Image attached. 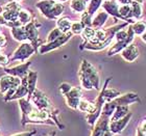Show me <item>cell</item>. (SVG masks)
<instances>
[{"instance_id": "9c48e42d", "label": "cell", "mask_w": 146, "mask_h": 136, "mask_svg": "<svg viewBox=\"0 0 146 136\" xmlns=\"http://www.w3.org/2000/svg\"><path fill=\"white\" fill-rule=\"evenodd\" d=\"M67 102V105L72 109H78L79 102L82 100V91L80 87H72L67 95L64 96Z\"/></svg>"}, {"instance_id": "7a4b0ae2", "label": "cell", "mask_w": 146, "mask_h": 136, "mask_svg": "<svg viewBox=\"0 0 146 136\" xmlns=\"http://www.w3.org/2000/svg\"><path fill=\"white\" fill-rule=\"evenodd\" d=\"M36 6L48 20H58L61 18L65 11L64 4L54 0H41L36 3Z\"/></svg>"}, {"instance_id": "bcb514c9", "label": "cell", "mask_w": 146, "mask_h": 136, "mask_svg": "<svg viewBox=\"0 0 146 136\" xmlns=\"http://www.w3.org/2000/svg\"><path fill=\"white\" fill-rule=\"evenodd\" d=\"M104 1H108V0H104Z\"/></svg>"}, {"instance_id": "f546056e", "label": "cell", "mask_w": 146, "mask_h": 136, "mask_svg": "<svg viewBox=\"0 0 146 136\" xmlns=\"http://www.w3.org/2000/svg\"><path fill=\"white\" fill-rule=\"evenodd\" d=\"M3 9H9V11H14V12H20L22 9L21 5L19 4V2L17 1H13V2H9L6 3Z\"/></svg>"}, {"instance_id": "f6af8a7d", "label": "cell", "mask_w": 146, "mask_h": 136, "mask_svg": "<svg viewBox=\"0 0 146 136\" xmlns=\"http://www.w3.org/2000/svg\"><path fill=\"white\" fill-rule=\"evenodd\" d=\"M0 53H1V48H0Z\"/></svg>"}, {"instance_id": "6da1fadb", "label": "cell", "mask_w": 146, "mask_h": 136, "mask_svg": "<svg viewBox=\"0 0 146 136\" xmlns=\"http://www.w3.org/2000/svg\"><path fill=\"white\" fill-rule=\"evenodd\" d=\"M135 36H136V34L133 30L131 24H129L126 27V30L122 29V30L118 31L115 35L116 43L109 49L108 56H113L117 53H120L125 47H127L128 45H131V43L134 42Z\"/></svg>"}, {"instance_id": "5bb4252c", "label": "cell", "mask_w": 146, "mask_h": 136, "mask_svg": "<svg viewBox=\"0 0 146 136\" xmlns=\"http://www.w3.org/2000/svg\"><path fill=\"white\" fill-rule=\"evenodd\" d=\"M120 53H121V57L127 62H134L140 55V51H139L138 47L133 43L127 47H125Z\"/></svg>"}, {"instance_id": "d6a6232c", "label": "cell", "mask_w": 146, "mask_h": 136, "mask_svg": "<svg viewBox=\"0 0 146 136\" xmlns=\"http://www.w3.org/2000/svg\"><path fill=\"white\" fill-rule=\"evenodd\" d=\"M36 133V130H31V131H27V132H22V133H17L14 134L12 136H34Z\"/></svg>"}, {"instance_id": "ee69618b", "label": "cell", "mask_w": 146, "mask_h": 136, "mask_svg": "<svg viewBox=\"0 0 146 136\" xmlns=\"http://www.w3.org/2000/svg\"><path fill=\"white\" fill-rule=\"evenodd\" d=\"M15 1H17V2H19V1H20V0H15Z\"/></svg>"}, {"instance_id": "d6986e66", "label": "cell", "mask_w": 146, "mask_h": 136, "mask_svg": "<svg viewBox=\"0 0 146 136\" xmlns=\"http://www.w3.org/2000/svg\"><path fill=\"white\" fill-rule=\"evenodd\" d=\"M11 34H12L13 37L18 41V42L25 43L28 42L27 39V34H26V31H25L24 26H21V27H16V28H11Z\"/></svg>"}, {"instance_id": "52a82bcc", "label": "cell", "mask_w": 146, "mask_h": 136, "mask_svg": "<svg viewBox=\"0 0 146 136\" xmlns=\"http://www.w3.org/2000/svg\"><path fill=\"white\" fill-rule=\"evenodd\" d=\"M22 83V79L12 75H5L0 78V93L5 95L9 89L17 88Z\"/></svg>"}, {"instance_id": "ab89813d", "label": "cell", "mask_w": 146, "mask_h": 136, "mask_svg": "<svg viewBox=\"0 0 146 136\" xmlns=\"http://www.w3.org/2000/svg\"><path fill=\"white\" fill-rule=\"evenodd\" d=\"M55 131H52V132H50V133L48 134V135H46V136H55Z\"/></svg>"}, {"instance_id": "e575fe53", "label": "cell", "mask_w": 146, "mask_h": 136, "mask_svg": "<svg viewBox=\"0 0 146 136\" xmlns=\"http://www.w3.org/2000/svg\"><path fill=\"white\" fill-rule=\"evenodd\" d=\"M120 5H131L133 0H117Z\"/></svg>"}, {"instance_id": "1f68e13d", "label": "cell", "mask_w": 146, "mask_h": 136, "mask_svg": "<svg viewBox=\"0 0 146 136\" xmlns=\"http://www.w3.org/2000/svg\"><path fill=\"white\" fill-rule=\"evenodd\" d=\"M9 62V58L6 54H3V53H0V66L2 67H5L6 64Z\"/></svg>"}, {"instance_id": "74e56055", "label": "cell", "mask_w": 146, "mask_h": 136, "mask_svg": "<svg viewBox=\"0 0 146 136\" xmlns=\"http://www.w3.org/2000/svg\"><path fill=\"white\" fill-rule=\"evenodd\" d=\"M0 24L6 25V21L4 20V18L2 17V15H0Z\"/></svg>"}, {"instance_id": "e0dca14e", "label": "cell", "mask_w": 146, "mask_h": 136, "mask_svg": "<svg viewBox=\"0 0 146 136\" xmlns=\"http://www.w3.org/2000/svg\"><path fill=\"white\" fill-rule=\"evenodd\" d=\"M19 106H20V109H21L22 112V125H23L26 118L28 116V114L35 108V106L34 104H31V101L28 100V99H25V98L19 100Z\"/></svg>"}, {"instance_id": "83f0119b", "label": "cell", "mask_w": 146, "mask_h": 136, "mask_svg": "<svg viewBox=\"0 0 146 136\" xmlns=\"http://www.w3.org/2000/svg\"><path fill=\"white\" fill-rule=\"evenodd\" d=\"M85 25L82 24V21H75L72 22V25H71V32L73 34H82L84 29H85Z\"/></svg>"}, {"instance_id": "3957f363", "label": "cell", "mask_w": 146, "mask_h": 136, "mask_svg": "<svg viewBox=\"0 0 146 136\" xmlns=\"http://www.w3.org/2000/svg\"><path fill=\"white\" fill-rule=\"evenodd\" d=\"M31 101H33V104H34L35 107H36L40 110H47L51 113L52 116V121L53 122H58V110H55L52 106L51 102L49 100V98L46 96L42 91L40 89H36L34 91V94L31 96Z\"/></svg>"}, {"instance_id": "d590c367", "label": "cell", "mask_w": 146, "mask_h": 136, "mask_svg": "<svg viewBox=\"0 0 146 136\" xmlns=\"http://www.w3.org/2000/svg\"><path fill=\"white\" fill-rule=\"evenodd\" d=\"M6 44V37L4 34H0V48Z\"/></svg>"}, {"instance_id": "2e32d148", "label": "cell", "mask_w": 146, "mask_h": 136, "mask_svg": "<svg viewBox=\"0 0 146 136\" xmlns=\"http://www.w3.org/2000/svg\"><path fill=\"white\" fill-rule=\"evenodd\" d=\"M110 16L108 15V12H106L104 9H100L97 12V15L94 16V18L92 20V27L94 29H101L106 23H107L108 19Z\"/></svg>"}, {"instance_id": "8992f818", "label": "cell", "mask_w": 146, "mask_h": 136, "mask_svg": "<svg viewBox=\"0 0 146 136\" xmlns=\"http://www.w3.org/2000/svg\"><path fill=\"white\" fill-rule=\"evenodd\" d=\"M35 51H36V49H35L34 46L31 45V43H29V42L22 43L21 45L16 49V51L14 52V54H13L12 57L9 58V60L11 61H16V60L25 61L27 58H29L31 55L34 54Z\"/></svg>"}, {"instance_id": "cb8c5ba5", "label": "cell", "mask_w": 146, "mask_h": 136, "mask_svg": "<svg viewBox=\"0 0 146 136\" xmlns=\"http://www.w3.org/2000/svg\"><path fill=\"white\" fill-rule=\"evenodd\" d=\"M78 110L82 112H87L88 114L93 113L95 110V103H92L87 100H80L78 105Z\"/></svg>"}, {"instance_id": "484cf974", "label": "cell", "mask_w": 146, "mask_h": 136, "mask_svg": "<svg viewBox=\"0 0 146 136\" xmlns=\"http://www.w3.org/2000/svg\"><path fill=\"white\" fill-rule=\"evenodd\" d=\"M95 35H96V29H94L93 27H85L82 34V39L85 42L93 41L95 39Z\"/></svg>"}, {"instance_id": "ffe728a7", "label": "cell", "mask_w": 146, "mask_h": 136, "mask_svg": "<svg viewBox=\"0 0 146 136\" xmlns=\"http://www.w3.org/2000/svg\"><path fill=\"white\" fill-rule=\"evenodd\" d=\"M88 2H86L85 0H71L70 2V9L75 14H84L87 11V4Z\"/></svg>"}, {"instance_id": "d4e9b609", "label": "cell", "mask_w": 146, "mask_h": 136, "mask_svg": "<svg viewBox=\"0 0 146 136\" xmlns=\"http://www.w3.org/2000/svg\"><path fill=\"white\" fill-rule=\"evenodd\" d=\"M133 26V30H134L135 34L139 36H142L144 32L146 31V23L144 21H136L134 24H131Z\"/></svg>"}, {"instance_id": "ac0fdd59", "label": "cell", "mask_w": 146, "mask_h": 136, "mask_svg": "<svg viewBox=\"0 0 146 136\" xmlns=\"http://www.w3.org/2000/svg\"><path fill=\"white\" fill-rule=\"evenodd\" d=\"M38 81V73L35 71H29L27 74V88H28V100L31 98L34 91H36V85Z\"/></svg>"}, {"instance_id": "ba28073f", "label": "cell", "mask_w": 146, "mask_h": 136, "mask_svg": "<svg viewBox=\"0 0 146 136\" xmlns=\"http://www.w3.org/2000/svg\"><path fill=\"white\" fill-rule=\"evenodd\" d=\"M40 25L36 23V21H31L28 24H26L24 26L26 34H27L28 42L31 43V45L34 46L36 51H38V47H40L39 45V31H38V27Z\"/></svg>"}, {"instance_id": "8d00e7d4", "label": "cell", "mask_w": 146, "mask_h": 136, "mask_svg": "<svg viewBox=\"0 0 146 136\" xmlns=\"http://www.w3.org/2000/svg\"><path fill=\"white\" fill-rule=\"evenodd\" d=\"M104 136H115V135H114V134H113L112 132L110 131V129H108V130L106 131V133H104Z\"/></svg>"}, {"instance_id": "4dcf8cb0", "label": "cell", "mask_w": 146, "mask_h": 136, "mask_svg": "<svg viewBox=\"0 0 146 136\" xmlns=\"http://www.w3.org/2000/svg\"><path fill=\"white\" fill-rule=\"evenodd\" d=\"M71 89H72V86H71L69 83H67V82H63V83L60 84V86H58V91H60V93H61L63 96L67 95Z\"/></svg>"}, {"instance_id": "7402d4cb", "label": "cell", "mask_w": 146, "mask_h": 136, "mask_svg": "<svg viewBox=\"0 0 146 136\" xmlns=\"http://www.w3.org/2000/svg\"><path fill=\"white\" fill-rule=\"evenodd\" d=\"M129 112L131 111H129L128 106H117L110 122H115L118 121V120H121L122 118H124L125 115H127Z\"/></svg>"}, {"instance_id": "f35d334b", "label": "cell", "mask_w": 146, "mask_h": 136, "mask_svg": "<svg viewBox=\"0 0 146 136\" xmlns=\"http://www.w3.org/2000/svg\"><path fill=\"white\" fill-rule=\"evenodd\" d=\"M141 37H142V39H143V42H145V43H146V31L144 32V34H143L142 36H141Z\"/></svg>"}, {"instance_id": "60d3db41", "label": "cell", "mask_w": 146, "mask_h": 136, "mask_svg": "<svg viewBox=\"0 0 146 136\" xmlns=\"http://www.w3.org/2000/svg\"><path fill=\"white\" fill-rule=\"evenodd\" d=\"M133 2H139V3H143L144 0H133Z\"/></svg>"}, {"instance_id": "30bf717a", "label": "cell", "mask_w": 146, "mask_h": 136, "mask_svg": "<svg viewBox=\"0 0 146 136\" xmlns=\"http://www.w3.org/2000/svg\"><path fill=\"white\" fill-rule=\"evenodd\" d=\"M133 118V113L129 112L127 115H125L124 118H122L121 120H118V121L115 122H110L109 124V129L110 131L112 132L114 135H117V134H120L121 132H123L126 126L128 125L129 121Z\"/></svg>"}, {"instance_id": "4316f807", "label": "cell", "mask_w": 146, "mask_h": 136, "mask_svg": "<svg viewBox=\"0 0 146 136\" xmlns=\"http://www.w3.org/2000/svg\"><path fill=\"white\" fill-rule=\"evenodd\" d=\"M18 20L19 22L21 23L23 26H25L26 24H28L29 22H31V12L26 11V9H22L19 12V16H18Z\"/></svg>"}, {"instance_id": "44dd1931", "label": "cell", "mask_w": 146, "mask_h": 136, "mask_svg": "<svg viewBox=\"0 0 146 136\" xmlns=\"http://www.w3.org/2000/svg\"><path fill=\"white\" fill-rule=\"evenodd\" d=\"M71 25H72V21L67 17L64 18H60L56 20V27L63 32V34H67L71 31Z\"/></svg>"}, {"instance_id": "9a60e30c", "label": "cell", "mask_w": 146, "mask_h": 136, "mask_svg": "<svg viewBox=\"0 0 146 136\" xmlns=\"http://www.w3.org/2000/svg\"><path fill=\"white\" fill-rule=\"evenodd\" d=\"M109 124L110 118L104 115H100V118H98V121L94 125L91 136H104L106 131L109 129Z\"/></svg>"}, {"instance_id": "b9f144b4", "label": "cell", "mask_w": 146, "mask_h": 136, "mask_svg": "<svg viewBox=\"0 0 146 136\" xmlns=\"http://www.w3.org/2000/svg\"><path fill=\"white\" fill-rule=\"evenodd\" d=\"M54 1H58V2L63 3V2H66V1H68V0H54Z\"/></svg>"}, {"instance_id": "7bdbcfd3", "label": "cell", "mask_w": 146, "mask_h": 136, "mask_svg": "<svg viewBox=\"0 0 146 136\" xmlns=\"http://www.w3.org/2000/svg\"><path fill=\"white\" fill-rule=\"evenodd\" d=\"M1 11H2V7H1V6H0V14H1Z\"/></svg>"}, {"instance_id": "7c38bea8", "label": "cell", "mask_w": 146, "mask_h": 136, "mask_svg": "<svg viewBox=\"0 0 146 136\" xmlns=\"http://www.w3.org/2000/svg\"><path fill=\"white\" fill-rule=\"evenodd\" d=\"M114 102L117 106H128L134 103H140L141 100L138 94L136 93H126V94L120 95L118 98L114 99Z\"/></svg>"}, {"instance_id": "8fae6325", "label": "cell", "mask_w": 146, "mask_h": 136, "mask_svg": "<svg viewBox=\"0 0 146 136\" xmlns=\"http://www.w3.org/2000/svg\"><path fill=\"white\" fill-rule=\"evenodd\" d=\"M31 66V61H27L25 64H19V66H16V67L6 68L5 73L7 75H12V76H15V77H18L20 79H23L29 73V67Z\"/></svg>"}, {"instance_id": "5b68a950", "label": "cell", "mask_w": 146, "mask_h": 136, "mask_svg": "<svg viewBox=\"0 0 146 136\" xmlns=\"http://www.w3.org/2000/svg\"><path fill=\"white\" fill-rule=\"evenodd\" d=\"M73 36L72 32H67V34H63L60 37H58L56 39L52 41L50 43H46L44 45H41L38 48V52L40 54H45V53H48V52L52 51V50H55V49L60 48L63 45H65L66 43L69 41Z\"/></svg>"}, {"instance_id": "4fadbf2b", "label": "cell", "mask_w": 146, "mask_h": 136, "mask_svg": "<svg viewBox=\"0 0 146 136\" xmlns=\"http://www.w3.org/2000/svg\"><path fill=\"white\" fill-rule=\"evenodd\" d=\"M119 7L120 4L118 3L117 0H108V1H104L101 9H104V12H108L109 16H112L115 18V20L120 19L121 20V16L119 14Z\"/></svg>"}, {"instance_id": "277c9868", "label": "cell", "mask_w": 146, "mask_h": 136, "mask_svg": "<svg viewBox=\"0 0 146 136\" xmlns=\"http://www.w3.org/2000/svg\"><path fill=\"white\" fill-rule=\"evenodd\" d=\"M79 72L84 74L87 78L91 81L93 84L94 89H100V78H99V74L96 68L89 62L86 59H82V64H80V68H79Z\"/></svg>"}, {"instance_id": "f1b7e54d", "label": "cell", "mask_w": 146, "mask_h": 136, "mask_svg": "<svg viewBox=\"0 0 146 136\" xmlns=\"http://www.w3.org/2000/svg\"><path fill=\"white\" fill-rule=\"evenodd\" d=\"M62 34H63V32H62L58 27L53 28V29L49 32L48 36H47V43H50V42H52V41H54V39H56L58 37H60Z\"/></svg>"}, {"instance_id": "603a6c76", "label": "cell", "mask_w": 146, "mask_h": 136, "mask_svg": "<svg viewBox=\"0 0 146 136\" xmlns=\"http://www.w3.org/2000/svg\"><path fill=\"white\" fill-rule=\"evenodd\" d=\"M131 9L133 19L137 20V21H140L141 19L143 18V6H142V3L133 2L131 4Z\"/></svg>"}, {"instance_id": "836d02e7", "label": "cell", "mask_w": 146, "mask_h": 136, "mask_svg": "<svg viewBox=\"0 0 146 136\" xmlns=\"http://www.w3.org/2000/svg\"><path fill=\"white\" fill-rule=\"evenodd\" d=\"M138 129H139L142 133L146 134V120L142 121V123L140 124V126H139V128H138Z\"/></svg>"}]
</instances>
